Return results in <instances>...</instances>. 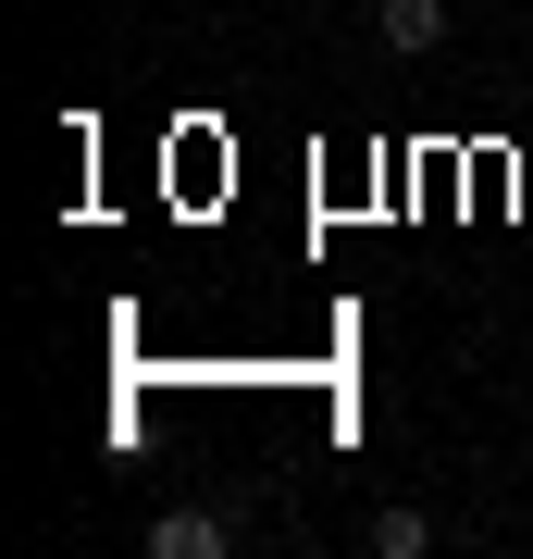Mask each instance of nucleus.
Wrapping results in <instances>:
<instances>
[{"label": "nucleus", "instance_id": "obj_3", "mask_svg": "<svg viewBox=\"0 0 533 559\" xmlns=\"http://www.w3.org/2000/svg\"><path fill=\"white\" fill-rule=\"evenodd\" d=\"M422 547H435L422 510H373V559H422Z\"/></svg>", "mask_w": 533, "mask_h": 559}, {"label": "nucleus", "instance_id": "obj_1", "mask_svg": "<svg viewBox=\"0 0 533 559\" xmlns=\"http://www.w3.org/2000/svg\"><path fill=\"white\" fill-rule=\"evenodd\" d=\"M223 547H237L223 510H161V522H149V559H223Z\"/></svg>", "mask_w": 533, "mask_h": 559}, {"label": "nucleus", "instance_id": "obj_2", "mask_svg": "<svg viewBox=\"0 0 533 559\" xmlns=\"http://www.w3.org/2000/svg\"><path fill=\"white\" fill-rule=\"evenodd\" d=\"M373 38L385 50H435L447 38V0H373Z\"/></svg>", "mask_w": 533, "mask_h": 559}]
</instances>
